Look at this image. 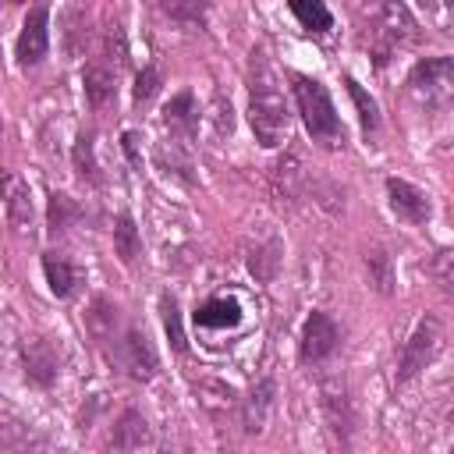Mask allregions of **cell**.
<instances>
[{
	"instance_id": "obj_1",
	"label": "cell",
	"mask_w": 454,
	"mask_h": 454,
	"mask_svg": "<svg viewBox=\"0 0 454 454\" xmlns=\"http://www.w3.org/2000/svg\"><path fill=\"white\" fill-rule=\"evenodd\" d=\"M248 124H252L255 142L266 149L284 145L291 135L287 96L266 53H252V64H248Z\"/></svg>"
},
{
	"instance_id": "obj_2",
	"label": "cell",
	"mask_w": 454,
	"mask_h": 454,
	"mask_svg": "<svg viewBox=\"0 0 454 454\" xmlns=\"http://www.w3.org/2000/svg\"><path fill=\"white\" fill-rule=\"evenodd\" d=\"M291 82H294V103H298V114L305 121L309 138L316 145H323V149L344 145L348 131H344V124L337 117V106H333L330 92L323 89V82L309 78V74H291Z\"/></svg>"
},
{
	"instance_id": "obj_3",
	"label": "cell",
	"mask_w": 454,
	"mask_h": 454,
	"mask_svg": "<svg viewBox=\"0 0 454 454\" xmlns=\"http://www.w3.org/2000/svg\"><path fill=\"white\" fill-rule=\"evenodd\" d=\"M415 39H419V25H415V18H411V11H408L404 4H383V7L376 11L369 46H372V57H376L380 67H383L401 46H408V43H415Z\"/></svg>"
},
{
	"instance_id": "obj_4",
	"label": "cell",
	"mask_w": 454,
	"mask_h": 454,
	"mask_svg": "<svg viewBox=\"0 0 454 454\" xmlns=\"http://www.w3.org/2000/svg\"><path fill=\"white\" fill-rule=\"evenodd\" d=\"M443 340H447L443 323H440L436 316H422V319L415 323L411 337H408L404 348H401V358H397V383H408V380H415L426 365H433L436 355L443 351Z\"/></svg>"
},
{
	"instance_id": "obj_5",
	"label": "cell",
	"mask_w": 454,
	"mask_h": 454,
	"mask_svg": "<svg viewBox=\"0 0 454 454\" xmlns=\"http://www.w3.org/2000/svg\"><path fill=\"white\" fill-rule=\"evenodd\" d=\"M408 92L429 110L447 106L450 92H454V60L450 57H422L408 71Z\"/></svg>"
},
{
	"instance_id": "obj_6",
	"label": "cell",
	"mask_w": 454,
	"mask_h": 454,
	"mask_svg": "<svg viewBox=\"0 0 454 454\" xmlns=\"http://www.w3.org/2000/svg\"><path fill=\"white\" fill-rule=\"evenodd\" d=\"M319 408H323L330 436L348 450L351 433H355V401H351V387L340 372H326L319 380Z\"/></svg>"
},
{
	"instance_id": "obj_7",
	"label": "cell",
	"mask_w": 454,
	"mask_h": 454,
	"mask_svg": "<svg viewBox=\"0 0 454 454\" xmlns=\"http://www.w3.org/2000/svg\"><path fill=\"white\" fill-rule=\"evenodd\" d=\"M18 358H21V372H25V380L32 387L46 390V387L57 383V376H60V355H57V348L46 337H39V333L21 337Z\"/></svg>"
},
{
	"instance_id": "obj_8",
	"label": "cell",
	"mask_w": 454,
	"mask_h": 454,
	"mask_svg": "<svg viewBox=\"0 0 454 454\" xmlns=\"http://www.w3.org/2000/svg\"><path fill=\"white\" fill-rule=\"evenodd\" d=\"M117 358L124 365V372L138 383H149L156 372H160V355L149 340V333L142 326H128L124 337L117 340Z\"/></svg>"
},
{
	"instance_id": "obj_9",
	"label": "cell",
	"mask_w": 454,
	"mask_h": 454,
	"mask_svg": "<svg viewBox=\"0 0 454 454\" xmlns=\"http://www.w3.org/2000/svg\"><path fill=\"white\" fill-rule=\"evenodd\" d=\"M340 344V326L333 323L330 312H312L301 326V337H298V358L305 365H316L323 358H330Z\"/></svg>"
},
{
	"instance_id": "obj_10",
	"label": "cell",
	"mask_w": 454,
	"mask_h": 454,
	"mask_svg": "<svg viewBox=\"0 0 454 454\" xmlns=\"http://www.w3.org/2000/svg\"><path fill=\"white\" fill-rule=\"evenodd\" d=\"M46 50H50V7L35 4L21 21V32H18V43H14V57H18L21 67H35V64H43Z\"/></svg>"
},
{
	"instance_id": "obj_11",
	"label": "cell",
	"mask_w": 454,
	"mask_h": 454,
	"mask_svg": "<svg viewBox=\"0 0 454 454\" xmlns=\"http://www.w3.org/2000/svg\"><path fill=\"white\" fill-rule=\"evenodd\" d=\"M149 440H153V429H149L145 415L138 408H124L106 433V450L110 454H138L142 447H149Z\"/></svg>"
},
{
	"instance_id": "obj_12",
	"label": "cell",
	"mask_w": 454,
	"mask_h": 454,
	"mask_svg": "<svg viewBox=\"0 0 454 454\" xmlns=\"http://www.w3.org/2000/svg\"><path fill=\"white\" fill-rule=\"evenodd\" d=\"M387 199H390V209L397 213V220L404 223H426L433 216V202L422 188H415L411 181L404 177H387Z\"/></svg>"
},
{
	"instance_id": "obj_13",
	"label": "cell",
	"mask_w": 454,
	"mask_h": 454,
	"mask_svg": "<svg viewBox=\"0 0 454 454\" xmlns=\"http://www.w3.org/2000/svg\"><path fill=\"white\" fill-rule=\"evenodd\" d=\"M0 199H4V209H7V220L14 231H28L32 227V188L21 174L14 170H0Z\"/></svg>"
},
{
	"instance_id": "obj_14",
	"label": "cell",
	"mask_w": 454,
	"mask_h": 454,
	"mask_svg": "<svg viewBox=\"0 0 454 454\" xmlns=\"http://www.w3.org/2000/svg\"><path fill=\"white\" fill-rule=\"evenodd\" d=\"M273 404H277V383H273V380H259V383L245 394V401H241V426H245V433L259 436V433L270 426Z\"/></svg>"
},
{
	"instance_id": "obj_15",
	"label": "cell",
	"mask_w": 454,
	"mask_h": 454,
	"mask_svg": "<svg viewBox=\"0 0 454 454\" xmlns=\"http://www.w3.org/2000/svg\"><path fill=\"white\" fill-rule=\"evenodd\" d=\"M238 323H241V305H238V298H227V294L206 298L195 309V326H202V330H231Z\"/></svg>"
},
{
	"instance_id": "obj_16",
	"label": "cell",
	"mask_w": 454,
	"mask_h": 454,
	"mask_svg": "<svg viewBox=\"0 0 454 454\" xmlns=\"http://www.w3.org/2000/svg\"><path fill=\"white\" fill-rule=\"evenodd\" d=\"M163 124L177 138H192L195 135V128H199V103H195V96L188 89L170 96V103L163 106Z\"/></svg>"
},
{
	"instance_id": "obj_17",
	"label": "cell",
	"mask_w": 454,
	"mask_h": 454,
	"mask_svg": "<svg viewBox=\"0 0 454 454\" xmlns=\"http://www.w3.org/2000/svg\"><path fill=\"white\" fill-rule=\"evenodd\" d=\"M82 89H85V103L92 110H103L114 99V92H117V71L106 67V64H85Z\"/></svg>"
},
{
	"instance_id": "obj_18",
	"label": "cell",
	"mask_w": 454,
	"mask_h": 454,
	"mask_svg": "<svg viewBox=\"0 0 454 454\" xmlns=\"http://www.w3.org/2000/svg\"><path fill=\"white\" fill-rule=\"evenodd\" d=\"M270 181H273V195H277L280 202H284V199H298V195H301V184H305L301 160H298L294 153H287L284 160H277V163H273Z\"/></svg>"
},
{
	"instance_id": "obj_19",
	"label": "cell",
	"mask_w": 454,
	"mask_h": 454,
	"mask_svg": "<svg viewBox=\"0 0 454 454\" xmlns=\"http://www.w3.org/2000/svg\"><path fill=\"white\" fill-rule=\"evenodd\" d=\"M365 277H369V284L383 294V298H390L394 291H397V270H394V259H390V252L387 248H369L365 252Z\"/></svg>"
},
{
	"instance_id": "obj_20",
	"label": "cell",
	"mask_w": 454,
	"mask_h": 454,
	"mask_svg": "<svg viewBox=\"0 0 454 454\" xmlns=\"http://www.w3.org/2000/svg\"><path fill=\"white\" fill-rule=\"evenodd\" d=\"M85 216V209L67 195V192H53L50 195V206H46V223H50V234H67L78 220Z\"/></svg>"
},
{
	"instance_id": "obj_21",
	"label": "cell",
	"mask_w": 454,
	"mask_h": 454,
	"mask_svg": "<svg viewBox=\"0 0 454 454\" xmlns=\"http://www.w3.org/2000/svg\"><path fill=\"white\" fill-rule=\"evenodd\" d=\"M117 319H121V309L103 294H96L89 301V309H85V326H89V333L96 340H110L114 330H117Z\"/></svg>"
},
{
	"instance_id": "obj_22",
	"label": "cell",
	"mask_w": 454,
	"mask_h": 454,
	"mask_svg": "<svg viewBox=\"0 0 454 454\" xmlns=\"http://www.w3.org/2000/svg\"><path fill=\"white\" fill-rule=\"evenodd\" d=\"M114 255L124 266H135V259L142 255V234H138V227H135V220L128 213H121L114 220Z\"/></svg>"
},
{
	"instance_id": "obj_23",
	"label": "cell",
	"mask_w": 454,
	"mask_h": 454,
	"mask_svg": "<svg viewBox=\"0 0 454 454\" xmlns=\"http://www.w3.org/2000/svg\"><path fill=\"white\" fill-rule=\"evenodd\" d=\"M43 273H46V284H50V291L57 298H67L74 291V284H78V270L64 255H57V252L43 255Z\"/></svg>"
},
{
	"instance_id": "obj_24",
	"label": "cell",
	"mask_w": 454,
	"mask_h": 454,
	"mask_svg": "<svg viewBox=\"0 0 454 454\" xmlns=\"http://www.w3.org/2000/svg\"><path fill=\"white\" fill-rule=\"evenodd\" d=\"M291 14H294L298 25H301L305 32H312V35H326V32L333 28V14H330V7L319 4V0H294V4H291Z\"/></svg>"
},
{
	"instance_id": "obj_25",
	"label": "cell",
	"mask_w": 454,
	"mask_h": 454,
	"mask_svg": "<svg viewBox=\"0 0 454 454\" xmlns=\"http://www.w3.org/2000/svg\"><path fill=\"white\" fill-rule=\"evenodd\" d=\"M71 163H74V170H78V177H82V181H89V184H96V181H99V163H96V135H92V131H82V135L74 138Z\"/></svg>"
},
{
	"instance_id": "obj_26",
	"label": "cell",
	"mask_w": 454,
	"mask_h": 454,
	"mask_svg": "<svg viewBox=\"0 0 454 454\" xmlns=\"http://www.w3.org/2000/svg\"><path fill=\"white\" fill-rule=\"evenodd\" d=\"M35 443H39V436L28 422H14V419L0 422V447H7L11 454H28Z\"/></svg>"
},
{
	"instance_id": "obj_27",
	"label": "cell",
	"mask_w": 454,
	"mask_h": 454,
	"mask_svg": "<svg viewBox=\"0 0 454 454\" xmlns=\"http://www.w3.org/2000/svg\"><path fill=\"white\" fill-rule=\"evenodd\" d=\"M344 85H348V92H351V99H355L362 131H365V135H376V131H380V106H376V99L365 96V89H362L355 78H344Z\"/></svg>"
},
{
	"instance_id": "obj_28",
	"label": "cell",
	"mask_w": 454,
	"mask_h": 454,
	"mask_svg": "<svg viewBox=\"0 0 454 454\" xmlns=\"http://www.w3.org/2000/svg\"><path fill=\"white\" fill-rule=\"evenodd\" d=\"M277 262H280V245L277 241H266L262 248H255L248 255V270L259 277V280H270L277 273Z\"/></svg>"
},
{
	"instance_id": "obj_29",
	"label": "cell",
	"mask_w": 454,
	"mask_h": 454,
	"mask_svg": "<svg viewBox=\"0 0 454 454\" xmlns=\"http://www.w3.org/2000/svg\"><path fill=\"white\" fill-rule=\"evenodd\" d=\"M163 330H167L174 351H184V348H188V340H184V326H181V309H177V301H174L170 294L163 298Z\"/></svg>"
},
{
	"instance_id": "obj_30",
	"label": "cell",
	"mask_w": 454,
	"mask_h": 454,
	"mask_svg": "<svg viewBox=\"0 0 454 454\" xmlns=\"http://www.w3.org/2000/svg\"><path fill=\"white\" fill-rule=\"evenodd\" d=\"M156 92H160V71H156L153 64H145V67L135 74V92H131V96H135V103L142 106V103H149Z\"/></svg>"
},
{
	"instance_id": "obj_31",
	"label": "cell",
	"mask_w": 454,
	"mask_h": 454,
	"mask_svg": "<svg viewBox=\"0 0 454 454\" xmlns=\"http://www.w3.org/2000/svg\"><path fill=\"white\" fill-rule=\"evenodd\" d=\"M450 259H454V255L443 248V252H436V259H433V266H429V273L436 277V284H440L443 294H450V280H454V277H450Z\"/></svg>"
},
{
	"instance_id": "obj_32",
	"label": "cell",
	"mask_w": 454,
	"mask_h": 454,
	"mask_svg": "<svg viewBox=\"0 0 454 454\" xmlns=\"http://www.w3.org/2000/svg\"><path fill=\"white\" fill-rule=\"evenodd\" d=\"M163 11L170 18H181V21H202L206 4H163Z\"/></svg>"
},
{
	"instance_id": "obj_33",
	"label": "cell",
	"mask_w": 454,
	"mask_h": 454,
	"mask_svg": "<svg viewBox=\"0 0 454 454\" xmlns=\"http://www.w3.org/2000/svg\"><path fill=\"white\" fill-rule=\"evenodd\" d=\"M216 135H231V128H234V117H231V103L223 99V96H216Z\"/></svg>"
},
{
	"instance_id": "obj_34",
	"label": "cell",
	"mask_w": 454,
	"mask_h": 454,
	"mask_svg": "<svg viewBox=\"0 0 454 454\" xmlns=\"http://www.w3.org/2000/svg\"><path fill=\"white\" fill-rule=\"evenodd\" d=\"M124 153H128V160L138 167V135H135V131H124Z\"/></svg>"
},
{
	"instance_id": "obj_35",
	"label": "cell",
	"mask_w": 454,
	"mask_h": 454,
	"mask_svg": "<svg viewBox=\"0 0 454 454\" xmlns=\"http://www.w3.org/2000/svg\"><path fill=\"white\" fill-rule=\"evenodd\" d=\"M447 454H454V450H447Z\"/></svg>"
}]
</instances>
